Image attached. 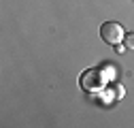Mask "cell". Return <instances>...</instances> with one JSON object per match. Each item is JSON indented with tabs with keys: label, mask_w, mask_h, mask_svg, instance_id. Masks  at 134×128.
<instances>
[{
	"label": "cell",
	"mask_w": 134,
	"mask_h": 128,
	"mask_svg": "<svg viewBox=\"0 0 134 128\" xmlns=\"http://www.w3.org/2000/svg\"><path fill=\"white\" fill-rule=\"evenodd\" d=\"M124 43H126V47H128V49H134V32H130V34H126Z\"/></svg>",
	"instance_id": "cell-3"
},
{
	"label": "cell",
	"mask_w": 134,
	"mask_h": 128,
	"mask_svg": "<svg viewBox=\"0 0 134 128\" xmlns=\"http://www.w3.org/2000/svg\"><path fill=\"white\" fill-rule=\"evenodd\" d=\"M115 90H117V98H124V94H126L124 86H121V83H117V86H115Z\"/></svg>",
	"instance_id": "cell-4"
},
{
	"label": "cell",
	"mask_w": 134,
	"mask_h": 128,
	"mask_svg": "<svg viewBox=\"0 0 134 128\" xmlns=\"http://www.w3.org/2000/svg\"><path fill=\"white\" fill-rule=\"evenodd\" d=\"M100 36H102V41L107 45H119L124 43L126 39V32L121 28V24H117V22H104L102 26H100Z\"/></svg>",
	"instance_id": "cell-2"
},
{
	"label": "cell",
	"mask_w": 134,
	"mask_h": 128,
	"mask_svg": "<svg viewBox=\"0 0 134 128\" xmlns=\"http://www.w3.org/2000/svg\"><path fill=\"white\" fill-rule=\"evenodd\" d=\"M79 86L81 90H85L90 94H96V92H102V86H104V77L98 68H87L85 73H81L79 77Z\"/></svg>",
	"instance_id": "cell-1"
},
{
	"label": "cell",
	"mask_w": 134,
	"mask_h": 128,
	"mask_svg": "<svg viewBox=\"0 0 134 128\" xmlns=\"http://www.w3.org/2000/svg\"><path fill=\"white\" fill-rule=\"evenodd\" d=\"M126 49H128V47H126V43H119V45H115V51H117V54H124Z\"/></svg>",
	"instance_id": "cell-5"
}]
</instances>
